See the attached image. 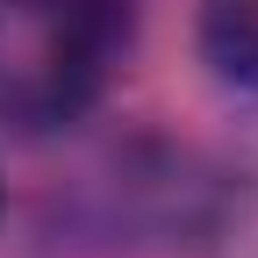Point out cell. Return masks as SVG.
Returning a JSON list of instances; mask_svg holds the SVG:
<instances>
[{"label":"cell","mask_w":258,"mask_h":258,"mask_svg":"<svg viewBox=\"0 0 258 258\" xmlns=\"http://www.w3.org/2000/svg\"><path fill=\"white\" fill-rule=\"evenodd\" d=\"M137 43V0H0V122L15 137L72 129Z\"/></svg>","instance_id":"1"},{"label":"cell","mask_w":258,"mask_h":258,"mask_svg":"<svg viewBox=\"0 0 258 258\" xmlns=\"http://www.w3.org/2000/svg\"><path fill=\"white\" fill-rule=\"evenodd\" d=\"M201 57L222 86L258 93V0H201Z\"/></svg>","instance_id":"2"}]
</instances>
